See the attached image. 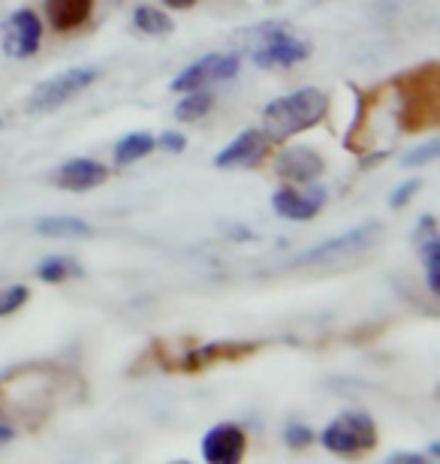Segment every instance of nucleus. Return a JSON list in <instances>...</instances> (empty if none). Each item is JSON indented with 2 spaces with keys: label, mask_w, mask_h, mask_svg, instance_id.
I'll return each instance as SVG.
<instances>
[{
  "label": "nucleus",
  "mask_w": 440,
  "mask_h": 464,
  "mask_svg": "<svg viewBox=\"0 0 440 464\" xmlns=\"http://www.w3.org/2000/svg\"><path fill=\"white\" fill-rule=\"evenodd\" d=\"M27 295H31V290H27L24 284H15V286H6V290H0V317H9V314H15L27 302Z\"/></svg>",
  "instance_id": "nucleus-23"
},
{
  "label": "nucleus",
  "mask_w": 440,
  "mask_h": 464,
  "mask_svg": "<svg viewBox=\"0 0 440 464\" xmlns=\"http://www.w3.org/2000/svg\"><path fill=\"white\" fill-rule=\"evenodd\" d=\"M82 266L73 256H45L40 266H36V277L43 284H64L70 277H79Z\"/></svg>",
  "instance_id": "nucleus-20"
},
{
  "label": "nucleus",
  "mask_w": 440,
  "mask_h": 464,
  "mask_svg": "<svg viewBox=\"0 0 440 464\" xmlns=\"http://www.w3.org/2000/svg\"><path fill=\"white\" fill-rule=\"evenodd\" d=\"M419 188H423V181H419V179H410L405 184H398V188L392 190V197H389V208H405L407 202L419 193Z\"/></svg>",
  "instance_id": "nucleus-26"
},
{
  "label": "nucleus",
  "mask_w": 440,
  "mask_h": 464,
  "mask_svg": "<svg viewBox=\"0 0 440 464\" xmlns=\"http://www.w3.org/2000/svg\"><path fill=\"white\" fill-rule=\"evenodd\" d=\"M414 238H416V247H419L423 263H425L428 290L437 295L440 293V236H437V224H435L432 215H425L423 220H419Z\"/></svg>",
  "instance_id": "nucleus-16"
},
{
  "label": "nucleus",
  "mask_w": 440,
  "mask_h": 464,
  "mask_svg": "<svg viewBox=\"0 0 440 464\" xmlns=\"http://www.w3.org/2000/svg\"><path fill=\"white\" fill-rule=\"evenodd\" d=\"M263 347L259 341H211V344H202L196 347L191 356L181 362L184 371H202V368H211V365H220V362H239V359H248Z\"/></svg>",
  "instance_id": "nucleus-11"
},
{
  "label": "nucleus",
  "mask_w": 440,
  "mask_h": 464,
  "mask_svg": "<svg viewBox=\"0 0 440 464\" xmlns=\"http://www.w3.org/2000/svg\"><path fill=\"white\" fill-rule=\"evenodd\" d=\"M389 461L392 464H432V461H428V456H423V452H396Z\"/></svg>",
  "instance_id": "nucleus-28"
},
{
  "label": "nucleus",
  "mask_w": 440,
  "mask_h": 464,
  "mask_svg": "<svg viewBox=\"0 0 440 464\" xmlns=\"http://www.w3.org/2000/svg\"><path fill=\"white\" fill-rule=\"evenodd\" d=\"M154 145H161L163 151H172V154H181L187 148V139L181 133H175V130H166L161 139H154Z\"/></svg>",
  "instance_id": "nucleus-27"
},
{
  "label": "nucleus",
  "mask_w": 440,
  "mask_h": 464,
  "mask_svg": "<svg viewBox=\"0 0 440 464\" xmlns=\"http://www.w3.org/2000/svg\"><path fill=\"white\" fill-rule=\"evenodd\" d=\"M211 106H214V97L209 94L205 88L200 91H187L184 100H178V106H175V118L178 121H200L211 112Z\"/></svg>",
  "instance_id": "nucleus-22"
},
{
  "label": "nucleus",
  "mask_w": 440,
  "mask_h": 464,
  "mask_svg": "<svg viewBox=\"0 0 440 464\" xmlns=\"http://www.w3.org/2000/svg\"><path fill=\"white\" fill-rule=\"evenodd\" d=\"M43 43V24L40 15L34 9H18V13L9 15V22L4 24V52L9 58L24 61L36 54Z\"/></svg>",
  "instance_id": "nucleus-9"
},
{
  "label": "nucleus",
  "mask_w": 440,
  "mask_h": 464,
  "mask_svg": "<svg viewBox=\"0 0 440 464\" xmlns=\"http://www.w3.org/2000/svg\"><path fill=\"white\" fill-rule=\"evenodd\" d=\"M76 389H82V383H76L67 371L40 365L15 368L0 377V416L9 413L31 425L36 416H49L52 407L58 411L64 395Z\"/></svg>",
  "instance_id": "nucleus-1"
},
{
  "label": "nucleus",
  "mask_w": 440,
  "mask_h": 464,
  "mask_svg": "<svg viewBox=\"0 0 440 464\" xmlns=\"http://www.w3.org/2000/svg\"><path fill=\"white\" fill-rule=\"evenodd\" d=\"M97 79H100L97 67L64 70V72H58V76L45 79L43 85L34 88V94L27 97V112H31V115L54 112V109H61L64 103H70V100L76 97V94H82V91H88Z\"/></svg>",
  "instance_id": "nucleus-6"
},
{
  "label": "nucleus",
  "mask_w": 440,
  "mask_h": 464,
  "mask_svg": "<svg viewBox=\"0 0 440 464\" xmlns=\"http://www.w3.org/2000/svg\"><path fill=\"white\" fill-rule=\"evenodd\" d=\"M317 434L308 429V425L302 422H289L287 429H284V440H287V447L289 450H305V447H311Z\"/></svg>",
  "instance_id": "nucleus-25"
},
{
  "label": "nucleus",
  "mask_w": 440,
  "mask_h": 464,
  "mask_svg": "<svg viewBox=\"0 0 440 464\" xmlns=\"http://www.w3.org/2000/svg\"><path fill=\"white\" fill-rule=\"evenodd\" d=\"M93 0H45V13L54 31L70 34L91 18Z\"/></svg>",
  "instance_id": "nucleus-17"
},
{
  "label": "nucleus",
  "mask_w": 440,
  "mask_h": 464,
  "mask_svg": "<svg viewBox=\"0 0 440 464\" xmlns=\"http://www.w3.org/2000/svg\"><path fill=\"white\" fill-rule=\"evenodd\" d=\"M326 112H329V97L317 88H302L296 94L271 100L263 109V133L269 136V142H284V139L320 124Z\"/></svg>",
  "instance_id": "nucleus-2"
},
{
  "label": "nucleus",
  "mask_w": 440,
  "mask_h": 464,
  "mask_svg": "<svg viewBox=\"0 0 440 464\" xmlns=\"http://www.w3.org/2000/svg\"><path fill=\"white\" fill-rule=\"evenodd\" d=\"M269 136L263 130H245L241 136H236L223 151L214 157L218 169H232V166H257L263 160V154L269 151Z\"/></svg>",
  "instance_id": "nucleus-12"
},
{
  "label": "nucleus",
  "mask_w": 440,
  "mask_h": 464,
  "mask_svg": "<svg viewBox=\"0 0 440 464\" xmlns=\"http://www.w3.org/2000/svg\"><path fill=\"white\" fill-rule=\"evenodd\" d=\"M245 450H248L245 431L232 422L214 425L202 440V459L209 464H236L245 456Z\"/></svg>",
  "instance_id": "nucleus-10"
},
{
  "label": "nucleus",
  "mask_w": 440,
  "mask_h": 464,
  "mask_svg": "<svg viewBox=\"0 0 440 464\" xmlns=\"http://www.w3.org/2000/svg\"><path fill=\"white\" fill-rule=\"evenodd\" d=\"M0 127H4V118H0Z\"/></svg>",
  "instance_id": "nucleus-31"
},
{
  "label": "nucleus",
  "mask_w": 440,
  "mask_h": 464,
  "mask_svg": "<svg viewBox=\"0 0 440 464\" xmlns=\"http://www.w3.org/2000/svg\"><path fill=\"white\" fill-rule=\"evenodd\" d=\"M166 6H172V9H191L196 0H163Z\"/></svg>",
  "instance_id": "nucleus-30"
},
{
  "label": "nucleus",
  "mask_w": 440,
  "mask_h": 464,
  "mask_svg": "<svg viewBox=\"0 0 440 464\" xmlns=\"http://www.w3.org/2000/svg\"><path fill=\"white\" fill-rule=\"evenodd\" d=\"M320 443L335 456H359L377 447V425L365 411H344L323 429Z\"/></svg>",
  "instance_id": "nucleus-5"
},
{
  "label": "nucleus",
  "mask_w": 440,
  "mask_h": 464,
  "mask_svg": "<svg viewBox=\"0 0 440 464\" xmlns=\"http://www.w3.org/2000/svg\"><path fill=\"white\" fill-rule=\"evenodd\" d=\"M133 27L142 31L148 36H170L175 31V22L163 9H154V6H139L133 13Z\"/></svg>",
  "instance_id": "nucleus-21"
},
{
  "label": "nucleus",
  "mask_w": 440,
  "mask_h": 464,
  "mask_svg": "<svg viewBox=\"0 0 440 464\" xmlns=\"http://www.w3.org/2000/svg\"><path fill=\"white\" fill-rule=\"evenodd\" d=\"M440 154V139H432V142H425L423 148H416V151H407L401 157V163L407 166V169H414V166H428L435 163Z\"/></svg>",
  "instance_id": "nucleus-24"
},
{
  "label": "nucleus",
  "mask_w": 440,
  "mask_h": 464,
  "mask_svg": "<svg viewBox=\"0 0 440 464\" xmlns=\"http://www.w3.org/2000/svg\"><path fill=\"white\" fill-rule=\"evenodd\" d=\"M323 202H326L323 190H308V193L278 190L275 197H271V208L287 220H311V218L320 215Z\"/></svg>",
  "instance_id": "nucleus-15"
},
{
  "label": "nucleus",
  "mask_w": 440,
  "mask_h": 464,
  "mask_svg": "<svg viewBox=\"0 0 440 464\" xmlns=\"http://www.w3.org/2000/svg\"><path fill=\"white\" fill-rule=\"evenodd\" d=\"M380 232H383V227L377 220H368V224L353 227L347 232H341V236H332V238L320 241V245L308 247L305 254L293 256V266H320V263H335V259L353 256V254H359V250L371 247Z\"/></svg>",
  "instance_id": "nucleus-7"
},
{
  "label": "nucleus",
  "mask_w": 440,
  "mask_h": 464,
  "mask_svg": "<svg viewBox=\"0 0 440 464\" xmlns=\"http://www.w3.org/2000/svg\"><path fill=\"white\" fill-rule=\"evenodd\" d=\"M239 58L236 54H205L196 63H191L187 70H181L178 76L172 79V91L175 94H187V91H200V88H209L214 82H223V79H232L239 72Z\"/></svg>",
  "instance_id": "nucleus-8"
},
{
  "label": "nucleus",
  "mask_w": 440,
  "mask_h": 464,
  "mask_svg": "<svg viewBox=\"0 0 440 464\" xmlns=\"http://www.w3.org/2000/svg\"><path fill=\"white\" fill-rule=\"evenodd\" d=\"M9 440H13V425H4V422H0V447H6Z\"/></svg>",
  "instance_id": "nucleus-29"
},
{
  "label": "nucleus",
  "mask_w": 440,
  "mask_h": 464,
  "mask_svg": "<svg viewBox=\"0 0 440 464\" xmlns=\"http://www.w3.org/2000/svg\"><path fill=\"white\" fill-rule=\"evenodd\" d=\"M36 236H45V238H91L93 229L88 220L82 218H70V215H61V218H40L34 224Z\"/></svg>",
  "instance_id": "nucleus-18"
},
{
  "label": "nucleus",
  "mask_w": 440,
  "mask_h": 464,
  "mask_svg": "<svg viewBox=\"0 0 440 464\" xmlns=\"http://www.w3.org/2000/svg\"><path fill=\"white\" fill-rule=\"evenodd\" d=\"M106 179H109L106 166L97 163V160H88V157L67 160L58 172H54V184L64 190H73V193H85V190L100 188Z\"/></svg>",
  "instance_id": "nucleus-13"
},
{
  "label": "nucleus",
  "mask_w": 440,
  "mask_h": 464,
  "mask_svg": "<svg viewBox=\"0 0 440 464\" xmlns=\"http://www.w3.org/2000/svg\"><path fill=\"white\" fill-rule=\"evenodd\" d=\"M401 94V127L407 133H419L440 121V67L425 63L414 72H405L396 82Z\"/></svg>",
  "instance_id": "nucleus-3"
},
{
  "label": "nucleus",
  "mask_w": 440,
  "mask_h": 464,
  "mask_svg": "<svg viewBox=\"0 0 440 464\" xmlns=\"http://www.w3.org/2000/svg\"><path fill=\"white\" fill-rule=\"evenodd\" d=\"M154 136H148V133H130L124 136L121 142L115 145V151H112V157H115V163L118 166H130V163H136V160H142V157H148L154 151Z\"/></svg>",
  "instance_id": "nucleus-19"
},
{
  "label": "nucleus",
  "mask_w": 440,
  "mask_h": 464,
  "mask_svg": "<svg viewBox=\"0 0 440 464\" xmlns=\"http://www.w3.org/2000/svg\"><path fill=\"white\" fill-rule=\"evenodd\" d=\"M323 157L308 145H296V148H287L284 154L278 157L275 163V172L280 179L287 181H296V184H305V181H314L317 175L323 172Z\"/></svg>",
  "instance_id": "nucleus-14"
},
{
  "label": "nucleus",
  "mask_w": 440,
  "mask_h": 464,
  "mask_svg": "<svg viewBox=\"0 0 440 464\" xmlns=\"http://www.w3.org/2000/svg\"><path fill=\"white\" fill-rule=\"evenodd\" d=\"M308 54H311V45L284 31L280 24H257L250 31V61L259 70L293 67V63H302Z\"/></svg>",
  "instance_id": "nucleus-4"
}]
</instances>
